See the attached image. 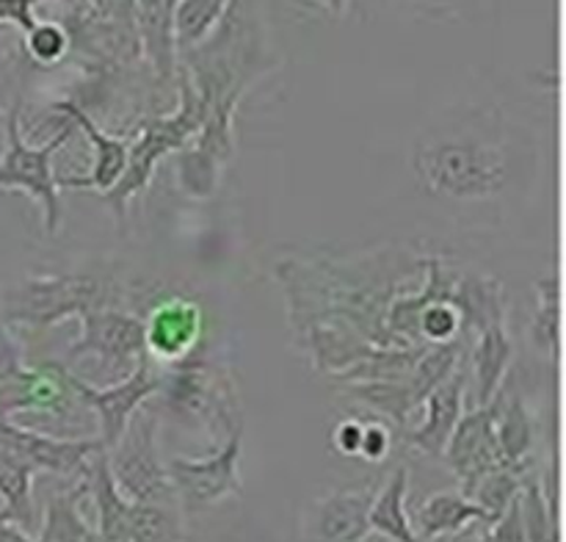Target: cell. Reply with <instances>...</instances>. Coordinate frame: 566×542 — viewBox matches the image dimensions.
Returning <instances> with one entry per match:
<instances>
[{
  "instance_id": "20",
  "label": "cell",
  "mask_w": 566,
  "mask_h": 542,
  "mask_svg": "<svg viewBox=\"0 0 566 542\" xmlns=\"http://www.w3.org/2000/svg\"><path fill=\"white\" fill-rule=\"evenodd\" d=\"M470 520H481V523L492 525V518L479 503L470 501L468 496H457V492H440V496L429 498L418 512L423 540H434V536L448 534V531H462Z\"/></svg>"
},
{
  "instance_id": "12",
  "label": "cell",
  "mask_w": 566,
  "mask_h": 542,
  "mask_svg": "<svg viewBox=\"0 0 566 542\" xmlns=\"http://www.w3.org/2000/svg\"><path fill=\"white\" fill-rule=\"evenodd\" d=\"M205 319L197 302L186 296H166L155 304L144 319V337H147V354L158 365H171L186 359L199 348Z\"/></svg>"
},
{
  "instance_id": "25",
  "label": "cell",
  "mask_w": 566,
  "mask_h": 542,
  "mask_svg": "<svg viewBox=\"0 0 566 542\" xmlns=\"http://www.w3.org/2000/svg\"><path fill=\"white\" fill-rule=\"evenodd\" d=\"M83 490L64 492V496H53L44 509V529L39 542H105L99 531H92L86 520L77 514V501H81Z\"/></svg>"
},
{
  "instance_id": "17",
  "label": "cell",
  "mask_w": 566,
  "mask_h": 542,
  "mask_svg": "<svg viewBox=\"0 0 566 542\" xmlns=\"http://www.w3.org/2000/svg\"><path fill=\"white\" fill-rule=\"evenodd\" d=\"M514 346L509 337L506 321L479 330L473 346V379H475V407H486L503 390V379L512 365Z\"/></svg>"
},
{
  "instance_id": "9",
  "label": "cell",
  "mask_w": 566,
  "mask_h": 542,
  "mask_svg": "<svg viewBox=\"0 0 566 542\" xmlns=\"http://www.w3.org/2000/svg\"><path fill=\"white\" fill-rule=\"evenodd\" d=\"M243 454V426L232 429L221 448L202 459H188V457H171L166 462V476L175 490V498H180L182 509L188 514L205 512L213 503L224 501L230 496H241V465Z\"/></svg>"
},
{
  "instance_id": "11",
  "label": "cell",
  "mask_w": 566,
  "mask_h": 542,
  "mask_svg": "<svg viewBox=\"0 0 566 542\" xmlns=\"http://www.w3.org/2000/svg\"><path fill=\"white\" fill-rule=\"evenodd\" d=\"M495 415L497 396L486 407L470 409L468 415L459 418L457 429H453L451 440H448L446 451H442L453 473L462 479V496L468 498L486 473L497 468H509L501 457V446H497Z\"/></svg>"
},
{
  "instance_id": "23",
  "label": "cell",
  "mask_w": 566,
  "mask_h": 542,
  "mask_svg": "<svg viewBox=\"0 0 566 542\" xmlns=\"http://www.w3.org/2000/svg\"><path fill=\"white\" fill-rule=\"evenodd\" d=\"M539 308L531 321V337L542 354L558 363L562 357V280L558 274H547L536 282Z\"/></svg>"
},
{
  "instance_id": "36",
  "label": "cell",
  "mask_w": 566,
  "mask_h": 542,
  "mask_svg": "<svg viewBox=\"0 0 566 542\" xmlns=\"http://www.w3.org/2000/svg\"><path fill=\"white\" fill-rule=\"evenodd\" d=\"M0 125H3V111H0Z\"/></svg>"
},
{
  "instance_id": "14",
  "label": "cell",
  "mask_w": 566,
  "mask_h": 542,
  "mask_svg": "<svg viewBox=\"0 0 566 542\" xmlns=\"http://www.w3.org/2000/svg\"><path fill=\"white\" fill-rule=\"evenodd\" d=\"M50 108L55 114H61L64 119H70L72 125L81 127L83 136L88 138L94 149L92 158V171L83 177H64L59 180V188H88V191H108L116 180H119L122 169H125L127 149H130V142L119 136H108L105 131H99L97 122L75 103V100H55Z\"/></svg>"
},
{
  "instance_id": "7",
  "label": "cell",
  "mask_w": 566,
  "mask_h": 542,
  "mask_svg": "<svg viewBox=\"0 0 566 542\" xmlns=\"http://www.w3.org/2000/svg\"><path fill=\"white\" fill-rule=\"evenodd\" d=\"M108 451V468L116 490L136 503H171L175 490L158 454V415L138 409L125 435Z\"/></svg>"
},
{
  "instance_id": "32",
  "label": "cell",
  "mask_w": 566,
  "mask_h": 542,
  "mask_svg": "<svg viewBox=\"0 0 566 542\" xmlns=\"http://www.w3.org/2000/svg\"><path fill=\"white\" fill-rule=\"evenodd\" d=\"M365 435V420L359 418H346L335 426L332 431V442L340 454H348V457H359V446H363Z\"/></svg>"
},
{
  "instance_id": "26",
  "label": "cell",
  "mask_w": 566,
  "mask_h": 542,
  "mask_svg": "<svg viewBox=\"0 0 566 542\" xmlns=\"http://www.w3.org/2000/svg\"><path fill=\"white\" fill-rule=\"evenodd\" d=\"M230 3L232 0H180L175 11L177 50L188 53L197 44H202L216 31Z\"/></svg>"
},
{
  "instance_id": "35",
  "label": "cell",
  "mask_w": 566,
  "mask_h": 542,
  "mask_svg": "<svg viewBox=\"0 0 566 542\" xmlns=\"http://www.w3.org/2000/svg\"><path fill=\"white\" fill-rule=\"evenodd\" d=\"M318 3L326 6V9H332V11H343L346 9L348 0H318Z\"/></svg>"
},
{
  "instance_id": "30",
  "label": "cell",
  "mask_w": 566,
  "mask_h": 542,
  "mask_svg": "<svg viewBox=\"0 0 566 542\" xmlns=\"http://www.w3.org/2000/svg\"><path fill=\"white\" fill-rule=\"evenodd\" d=\"M392 435L385 424H374V420H365V435L363 446H359V457L370 459V462H381V459L390 454Z\"/></svg>"
},
{
  "instance_id": "34",
  "label": "cell",
  "mask_w": 566,
  "mask_h": 542,
  "mask_svg": "<svg viewBox=\"0 0 566 542\" xmlns=\"http://www.w3.org/2000/svg\"><path fill=\"white\" fill-rule=\"evenodd\" d=\"M88 6H92V11L97 17H108V9H111V0H88Z\"/></svg>"
},
{
  "instance_id": "19",
  "label": "cell",
  "mask_w": 566,
  "mask_h": 542,
  "mask_svg": "<svg viewBox=\"0 0 566 542\" xmlns=\"http://www.w3.org/2000/svg\"><path fill=\"white\" fill-rule=\"evenodd\" d=\"M495 435L503 462L523 473L531 448H534V418L520 393H512V396H503V390L497 393Z\"/></svg>"
},
{
  "instance_id": "3",
  "label": "cell",
  "mask_w": 566,
  "mask_h": 542,
  "mask_svg": "<svg viewBox=\"0 0 566 542\" xmlns=\"http://www.w3.org/2000/svg\"><path fill=\"white\" fill-rule=\"evenodd\" d=\"M116 304L108 280L88 271H61V274L22 277L0 293V321L3 324L53 326L64 319H77L94 308Z\"/></svg>"
},
{
  "instance_id": "18",
  "label": "cell",
  "mask_w": 566,
  "mask_h": 542,
  "mask_svg": "<svg viewBox=\"0 0 566 542\" xmlns=\"http://www.w3.org/2000/svg\"><path fill=\"white\" fill-rule=\"evenodd\" d=\"M370 507L374 498L365 492H335L324 498L315 514V531L321 542H363L370 531Z\"/></svg>"
},
{
  "instance_id": "15",
  "label": "cell",
  "mask_w": 566,
  "mask_h": 542,
  "mask_svg": "<svg viewBox=\"0 0 566 542\" xmlns=\"http://www.w3.org/2000/svg\"><path fill=\"white\" fill-rule=\"evenodd\" d=\"M464 393H468V371L459 363L434 390L426 396V418L423 424L415 426L412 431H407V440L415 448L426 454H437L440 457L446 451L448 440H451L453 429H457L459 418H462L464 407Z\"/></svg>"
},
{
  "instance_id": "10",
  "label": "cell",
  "mask_w": 566,
  "mask_h": 542,
  "mask_svg": "<svg viewBox=\"0 0 566 542\" xmlns=\"http://www.w3.org/2000/svg\"><path fill=\"white\" fill-rule=\"evenodd\" d=\"M83 324L81 341H75L66 352V359L75 363L77 357H97L108 368L136 365L142 354H147V337H144V319L125 313L116 304L94 308L77 315Z\"/></svg>"
},
{
  "instance_id": "5",
  "label": "cell",
  "mask_w": 566,
  "mask_h": 542,
  "mask_svg": "<svg viewBox=\"0 0 566 542\" xmlns=\"http://www.w3.org/2000/svg\"><path fill=\"white\" fill-rule=\"evenodd\" d=\"M72 133H75V125L64 119L61 131L50 136V142L31 147L20 131V105H14V111L6 116V149L0 155V191H25L33 202L42 205L48 236H55L61 230V199L59 180L53 175V155L70 142Z\"/></svg>"
},
{
  "instance_id": "31",
  "label": "cell",
  "mask_w": 566,
  "mask_h": 542,
  "mask_svg": "<svg viewBox=\"0 0 566 542\" xmlns=\"http://www.w3.org/2000/svg\"><path fill=\"white\" fill-rule=\"evenodd\" d=\"M44 0H0V22H14L22 33L33 31L36 28V6Z\"/></svg>"
},
{
  "instance_id": "33",
  "label": "cell",
  "mask_w": 566,
  "mask_h": 542,
  "mask_svg": "<svg viewBox=\"0 0 566 542\" xmlns=\"http://www.w3.org/2000/svg\"><path fill=\"white\" fill-rule=\"evenodd\" d=\"M0 542H31L11 520H0Z\"/></svg>"
},
{
  "instance_id": "13",
  "label": "cell",
  "mask_w": 566,
  "mask_h": 542,
  "mask_svg": "<svg viewBox=\"0 0 566 542\" xmlns=\"http://www.w3.org/2000/svg\"><path fill=\"white\" fill-rule=\"evenodd\" d=\"M0 448L17 454L39 470L50 473H86L88 459L103 451L99 437L94 440H59V437L39 435L33 429L11 424L9 418H0Z\"/></svg>"
},
{
  "instance_id": "27",
  "label": "cell",
  "mask_w": 566,
  "mask_h": 542,
  "mask_svg": "<svg viewBox=\"0 0 566 542\" xmlns=\"http://www.w3.org/2000/svg\"><path fill=\"white\" fill-rule=\"evenodd\" d=\"M127 542H182V520L169 503H130Z\"/></svg>"
},
{
  "instance_id": "8",
  "label": "cell",
  "mask_w": 566,
  "mask_h": 542,
  "mask_svg": "<svg viewBox=\"0 0 566 542\" xmlns=\"http://www.w3.org/2000/svg\"><path fill=\"white\" fill-rule=\"evenodd\" d=\"M61 376H64L66 387H70L72 396L77 398V404L88 407L99 418V442H103L105 448H111L122 435H125L133 415H136L149 398L158 396L160 390V365L155 363L149 354H142V357H138V363L133 365L127 379L108 387L88 385L86 379L72 374L64 363H61Z\"/></svg>"
},
{
  "instance_id": "4",
  "label": "cell",
  "mask_w": 566,
  "mask_h": 542,
  "mask_svg": "<svg viewBox=\"0 0 566 542\" xmlns=\"http://www.w3.org/2000/svg\"><path fill=\"white\" fill-rule=\"evenodd\" d=\"M247 86L205 88V122L188 147L177 153V183L191 199H210L235 155V108Z\"/></svg>"
},
{
  "instance_id": "2",
  "label": "cell",
  "mask_w": 566,
  "mask_h": 542,
  "mask_svg": "<svg viewBox=\"0 0 566 542\" xmlns=\"http://www.w3.org/2000/svg\"><path fill=\"white\" fill-rule=\"evenodd\" d=\"M205 122V103L202 97L193 88L188 72H180V105H177L175 114L169 116H155L147 119V125L142 127V133L136 136V142L127 149L125 169H122L119 180L103 191L105 202L111 205V210L116 213L119 225H125L127 205L133 197L144 191L153 180L155 169H158L160 158L171 153H180L182 147L191 144V138L197 136V131Z\"/></svg>"
},
{
  "instance_id": "16",
  "label": "cell",
  "mask_w": 566,
  "mask_h": 542,
  "mask_svg": "<svg viewBox=\"0 0 566 542\" xmlns=\"http://www.w3.org/2000/svg\"><path fill=\"white\" fill-rule=\"evenodd\" d=\"M180 0H133L136 14V37L144 48L149 66L158 81H169L177 72L175 11Z\"/></svg>"
},
{
  "instance_id": "21",
  "label": "cell",
  "mask_w": 566,
  "mask_h": 542,
  "mask_svg": "<svg viewBox=\"0 0 566 542\" xmlns=\"http://www.w3.org/2000/svg\"><path fill=\"white\" fill-rule=\"evenodd\" d=\"M348 396L363 402L368 409H376L385 418H390L398 429H407L409 415L418 409V402L412 396V387L407 379H381V382H348Z\"/></svg>"
},
{
  "instance_id": "24",
  "label": "cell",
  "mask_w": 566,
  "mask_h": 542,
  "mask_svg": "<svg viewBox=\"0 0 566 542\" xmlns=\"http://www.w3.org/2000/svg\"><path fill=\"white\" fill-rule=\"evenodd\" d=\"M36 476V468L28 465L25 459L17 454L0 448V498L6 507L0 512L11 520V523H31L33 503H31V481Z\"/></svg>"
},
{
  "instance_id": "6",
  "label": "cell",
  "mask_w": 566,
  "mask_h": 542,
  "mask_svg": "<svg viewBox=\"0 0 566 542\" xmlns=\"http://www.w3.org/2000/svg\"><path fill=\"white\" fill-rule=\"evenodd\" d=\"M175 413L188 415V418L208 420L213 426H224L227 435L238 426L235 420L238 396L232 390V382L219 365L199 357L191 352L186 359H177L171 365H160V390Z\"/></svg>"
},
{
  "instance_id": "28",
  "label": "cell",
  "mask_w": 566,
  "mask_h": 542,
  "mask_svg": "<svg viewBox=\"0 0 566 542\" xmlns=\"http://www.w3.org/2000/svg\"><path fill=\"white\" fill-rule=\"evenodd\" d=\"M25 48L39 64H55L70 50V33L55 22H36V28L25 33Z\"/></svg>"
},
{
  "instance_id": "22",
  "label": "cell",
  "mask_w": 566,
  "mask_h": 542,
  "mask_svg": "<svg viewBox=\"0 0 566 542\" xmlns=\"http://www.w3.org/2000/svg\"><path fill=\"white\" fill-rule=\"evenodd\" d=\"M407 487H409L407 468H398L396 473H392V479L387 481L385 490H381V496L374 501V507H370L368 523L370 529L381 531V534H387L396 542H423L412 529H409L407 509H403V501H407Z\"/></svg>"
},
{
  "instance_id": "29",
  "label": "cell",
  "mask_w": 566,
  "mask_h": 542,
  "mask_svg": "<svg viewBox=\"0 0 566 542\" xmlns=\"http://www.w3.org/2000/svg\"><path fill=\"white\" fill-rule=\"evenodd\" d=\"M28 365L22 363V352L17 346V341L11 337V332L6 330V324L0 321V385L17 379V376L25 371Z\"/></svg>"
},
{
  "instance_id": "1",
  "label": "cell",
  "mask_w": 566,
  "mask_h": 542,
  "mask_svg": "<svg viewBox=\"0 0 566 542\" xmlns=\"http://www.w3.org/2000/svg\"><path fill=\"white\" fill-rule=\"evenodd\" d=\"M418 186L442 202L492 199L512 180V160L497 142L475 133H440L418 138L412 149Z\"/></svg>"
}]
</instances>
